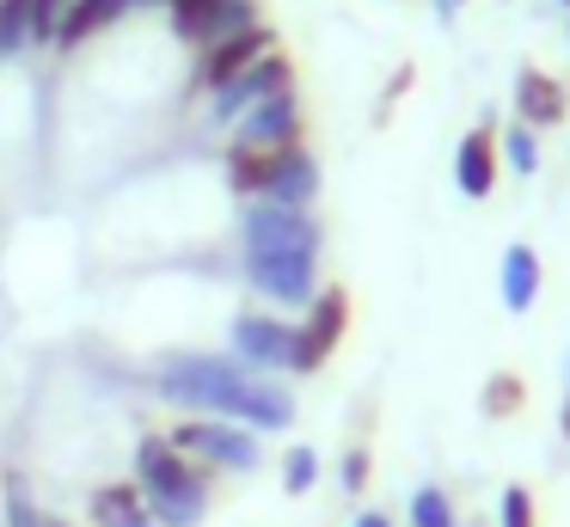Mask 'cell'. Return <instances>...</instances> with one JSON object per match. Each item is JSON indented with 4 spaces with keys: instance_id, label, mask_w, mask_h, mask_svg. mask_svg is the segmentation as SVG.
Returning a JSON list of instances; mask_svg holds the SVG:
<instances>
[{
    "instance_id": "6da1fadb",
    "label": "cell",
    "mask_w": 570,
    "mask_h": 527,
    "mask_svg": "<svg viewBox=\"0 0 570 527\" xmlns=\"http://www.w3.org/2000/svg\"><path fill=\"white\" fill-rule=\"evenodd\" d=\"M154 392L166 404H178L185 417H227V423L271 436V429L295 423V392L283 380H264L252 368H239L234 355L209 350H173L154 368Z\"/></svg>"
},
{
    "instance_id": "7a4b0ae2",
    "label": "cell",
    "mask_w": 570,
    "mask_h": 527,
    "mask_svg": "<svg viewBox=\"0 0 570 527\" xmlns=\"http://www.w3.org/2000/svg\"><path fill=\"white\" fill-rule=\"evenodd\" d=\"M239 252H246V282L271 306H307L320 294V252L325 233L313 208H276L246 203L239 215Z\"/></svg>"
},
{
    "instance_id": "3957f363",
    "label": "cell",
    "mask_w": 570,
    "mask_h": 527,
    "mask_svg": "<svg viewBox=\"0 0 570 527\" xmlns=\"http://www.w3.org/2000/svg\"><path fill=\"white\" fill-rule=\"evenodd\" d=\"M136 490H141V502H148V515L160 527H203V515H209V502H215L209 466L178 453L173 441H166V429L136 441Z\"/></svg>"
},
{
    "instance_id": "277c9868",
    "label": "cell",
    "mask_w": 570,
    "mask_h": 527,
    "mask_svg": "<svg viewBox=\"0 0 570 527\" xmlns=\"http://www.w3.org/2000/svg\"><path fill=\"white\" fill-rule=\"evenodd\" d=\"M166 441L178 453H190L197 466H209V472H258L264 466V436L227 423V417H178L166 429Z\"/></svg>"
},
{
    "instance_id": "5b68a950",
    "label": "cell",
    "mask_w": 570,
    "mask_h": 527,
    "mask_svg": "<svg viewBox=\"0 0 570 527\" xmlns=\"http://www.w3.org/2000/svg\"><path fill=\"white\" fill-rule=\"evenodd\" d=\"M344 331H350V289L325 282V289L301 306V325L288 331V374H320L337 355Z\"/></svg>"
},
{
    "instance_id": "8992f818",
    "label": "cell",
    "mask_w": 570,
    "mask_h": 527,
    "mask_svg": "<svg viewBox=\"0 0 570 527\" xmlns=\"http://www.w3.org/2000/svg\"><path fill=\"white\" fill-rule=\"evenodd\" d=\"M301 135H307V105H301V92L288 86V92L252 105L246 117L234 123V141L227 147H246V154H283V147H301Z\"/></svg>"
},
{
    "instance_id": "52a82bcc",
    "label": "cell",
    "mask_w": 570,
    "mask_h": 527,
    "mask_svg": "<svg viewBox=\"0 0 570 527\" xmlns=\"http://www.w3.org/2000/svg\"><path fill=\"white\" fill-rule=\"evenodd\" d=\"M271 49H276L271 25H252V31H239V37H222V43L197 49V68H190V80H185V98L222 92L227 80H239V74H246L258 56H271Z\"/></svg>"
},
{
    "instance_id": "ba28073f",
    "label": "cell",
    "mask_w": 570,
    "mask_h": 527,
    "mask_svg": "<svg viewBox=\"0 0 570 527\" xmlns=\"http://www.w3.org/2000/svg\"><path fill=\"white\" fill-rule=\"evenodd\" d=\"M295 86V61L283 56V49H271V56H258L239 80H227L222 92H209V123H222V129H234L239 117H246L252 105H264V98L288 92Z\"/></svg>"
},
{
    "instance_id": "9c48e42d",
    "label": "cell",
    "mask_w": 570,
    "mask_h": 527,
    "mask_svg": "<svg viewBox=\"0 0 570 527\" xmlns=\"http://www.w3.org/2000/svg\"><path fill=\"white\" fill-rule=\"evenodd\" d=\"M288 319L264 313V306H246V313H234V362L252 368V374H276V368H288Z\"/></svg>"
},
{
    "instance_id": "30bf717a",
    "label": "cell",
    "mask_w": 570,
    "mask_h": 527,
    "mask_svg": "<svg viewBox=\"0 0 570 527\" xmlns=\"http://www.w3.org/2000/svg\"><path fill=\"white\" fill-rule=\"evenodd\" d=\"M564 117H570V92H564V80L528 61V68L515 74V123H528L533 135H546V129H558Z\"/></svg>"
},
{
    "instance_id": "8fae6325",
    "label": "cell",
    "mask_w": 570,
    "mask_h": 527,
    "mask_svg": "<svg viewBox=\"0 0 570 527\" xmlns=\"http://www.w3.org/2000/svg\"><path fill=\"white\" fill-rule=\"evenodd\" d=\"M313 196H320V159L307 154V141H301V147H283V154H271V184H264L258 203L313 208Z\"/></svg>"
},
{
    "instance_id": "7c38bea8",
    "label": "cell",
    "mask_w": 570,
    "mask_h": 527,
    "mask_svg": "<svg viewBox=\"0 0 570 527\" xmlns=\"http://www.w3.org/2000/svg\"><path fill=\"white\" fill-rule=\"evenodd\" d=\"M454 184L472 203H484V196L497 191V110H484L479 129H466V141H460V154H454Z\"/></svg>"
},
{
    "instance_id": "4fadbf2b",
    "label": "cell",
    "mask_w": 570,
    "mask_h": 527,
    "mask_svg": "<svg viewBox=\"0 0 570 527\" xmlns=\"http://www.w3.org/2000/svg\"><path fill=\"white\" fill-rule=\"evenodd\" d=\"M546 289V264L533 245H509L503 264H497V294H503L509 313H533V301H540Z\"/></svg>"
},
{
    "instance_id": "5bb4252c",
    "label": "cell",
    "mask_w": 570,
    "mask_h": 527,
    "mask_svg": "<svg viewBox=\"0 0 570 527\" xmlns=\"http://www.w3.org/2000/svg\"><path fill=\"white\" fill-rule=\"evenodd\" d=\"M87 527H160L141 502L136 478H117V485H99L87 497Z\"/></svg>"
},
{
    "instance_id": "9a60e30c",
    "label": "cell",
    "mask_w": 570,
    "mask_h": 527,
    "mask_svg": "<svg viewBox=\"0 0 570 527\" xmlns=\"http://www.w3.org/2000/svg\"><path fill=\"white\" fill-rule=\"evenodd\" d=\"M124 12H129V0H75V7L62 12V25H56V49L92 43V37H105Z\"/></svg>"
},
{
    "instance_id": "2e32d148",
    "label": "cell",
    "mask_w": 570,
    "mask_h": 527,
    "mask_svg": "<svg viewBox=\"0 0 570 527\" xmlns=\"http://www.w3.org/2000/svg\"><path fill=\"white\" fill-rule=\"evenodd\" d=\"M264 184H271V154H246V147H227V191L258 203Z\"/></svg>"
},
{
    "instance_id": "e0dca14e",
    "label": "cell",
    "mask_w": 570,
    "mask_h": 527,
    "mask_svg": "<svg viewBox=\"0 0 570 527\" xmlns=\"http://www.w3.org/2000/svg\"><path fill=\"white\" fill-rule=\"evenodd\" d=\"M252 25H264V7H258V0H222V7L209 12V25H203V43H197V49L222 43V37H239V31H252Z\"/></svg>"
},
{
    "instance_id": "ac0fdd59",
    "label": "cell",
    "mask_w": 570,
    "mask_h": 527,
    "mask_svg": "<svg viewBox=\"0 0 570 527\" xmlns=\"http://www.w3.org/2000/svg\"><path fill=\"white\" fill-rule=\"evenodd\" d=\"M405 527H460V509L442 485H417L411 490V509H405Z\"/></svg>"
},
{
    "instance_id": "d6986e66",
    "label": "cell",
    "mask_w": 570,
    "mask_h": 527,
    "mask_svg": "<svg viewBox=\"0 0 570 527\" xmlns=\"http://www.w3.org/2000/svg\"><path fill=\"white\" fill-rule=\"evenodd\" d=\"M0 527H43V509L31 497V485L19 472L0 478Z\"/></svg>"
},
{
    "instance_id": "ffe728a7",
    "label": "cell",
    "mask_w": 570,
    "mask_h": 527,
    "mask_svg": "<svg viewBox=\"0 0 570 527\" xmlns=\"http://www.w3.org/2000/svg\"><path fill=\"white\" fill-rule=\"evenodd\" d=\"M497 147H503V166L515 172V178H533V172H540V135H533L528 123H509V129L497 135Z\"/></svg>"
},
{
    "instance_id": "44dd1931",
    "label": "cell",
    "mask_w": 570,
    "mask_h": 527,
    "mask_svg": "<svg viewBox=\"0 0 570 527\" xmlns=\"http://www.w3.org/2000/svg\"><path fill=\"white\" fill-rule=\"evenodd\" d=\"M31 49V0H0V61Z\"/></svg>"
},
{
    "instance_id": "7402d4cb",
    "label": "cell",
    "mask_w": 570,
    "mask_h": 527,
    "mask_svg": "<svg viewBox=\"0 0 570 527\" xmlns=\"http://www.w3.org/2000/svg\"><path fill=\"white\" fill-rule=\"evenodd\" d=\"M215 7H222V0H166V25H173L178 43L197 49V43H203V25H209Z\"/></svg>"
},
{
    "instance_id": "603a6c76",
    "label": "cell",
    "mask_w": 570,
    "mask_h": 527,
    "mask_svg": "<svg viewBox=\"0 0 570 527\" xmlns=\"http://www.w3.org/2000/svg\"><path fill=\"white\" fill-rule=\"evenodd\" d=\"M521 404H528V387H521V374H491L479 392V411L484 417H515Z\"/></svg>"
},
{
    "instance_id": "cb8c5ba5",
    "label": "cell",
    "mask_w": 570,
    "mask_h": 527,
    "mask_svg": "<svg viewBox=\"0 0 570 527\" xmlns=\"http://www.w3.org/2000/svg\"><path fill=\"white\" fill-rule=\"evenodd\" d=\"M313 485H320V453L301 441V448L283 453V490H288V497H307Z\"/></svg>"
},
{
    "instance_id": "d4e9b609",
    "label": "cell",
    "mask_w": 570,
    "mask_h": 527,
    "mask_svg": "<svg viewBox=\"0 0 570 527\" xmlns=\"http://www.w3.org/2000/svg\"><path fill=\"white\" fill-rule=\"evenodd\" d=\"M75 0H31V49H56V25Z\"/></svg>"
},
{
    "instance_id": "484cf974",
    "label": "cell",
    "mask_w": 570,
    "mask_h": 527,
    "mask_svg": "<svg viewBox=\"0 0 570 527\" xmlns=\"http://www.w3.org/2000/svg\"><path fill=\"white\" fill-rule=\"evenodd\" d=\"M497 527H540V515H533V497L521 485H509L503 497H497Z\"/></svg>"
},
{
    "instance_id": "4316f807",
    "label": "cell",
    "mask_w": 570,
    "mask_h": 527,
    "mask_svg": "<svg viewBox=\"0 0 570 527\" xmlns=\"http://www.w3.org/2000/svg\"><path fill=\"white\" fill-rule=\"evenodd\" d=\"M368 472H374V453H368V441H350L344 448V466H337V485L356 497L362 485H368Z\"/></svg>"
},
{
    "instance_id": "83f0119b",
    "label": "cell",
    "mask_w": 570,
    "mask_h": 527,
    "mask_svg": "<svg viewBox=\"0 0 570 527\" xmlns=\"http://www.w3.org/2000/svg\"><path fill=\"white\" fill-rule=\"evenodd\" d=\"M411 80H417V68H411V61H399V74L386 80V92H381V110H374V117H386V110H393V98H405V92H411Z\"/></svg>"
},
{
    "instance_id": "f1b7e54d",
    "label": "cell",
    "mask_w": 570,
    "mask_h": 527,
    "mask_svg": "<svg viewBox=\"0 0 570 527\" xmlns=\"http://www.w3.org/2000/svg\"><path fill=\"white\" fill-rule=\"evenodd\" d=\"M558 429H564V441H570V362H564V404H558Z\"/></svg>"
},
{
    "instance_id": "f546056e",
    "label": "cell",
    "mask_w": 570,
    "mask_h": 527,
    "mask_svg": "<svg viewBox=\"0 0 570 527\" xmlns=\"http://www.w3.org/2000/svg\"><path fill=\"white\" fill-rule=\"evenodd\" d=\"M350 527H393V515H381V509H362Z\"/></svg>"
},
{
    "instance_id": "4dcf8cb0",
    "label": "cell",
    "mask_w": 570,
    "mask_h": 527,
    "mask_svg": "<svg viewBox=\"0 0 570 527\" xmlns=\"http://www.w3.org/2000/svg\"><path fill=\"white\" fill-rule=\"evenodd\" d=\"M460 7H466V0H435V19H454Z\"/></svg>"
},
{
    "instance_id": "1f68e13d",
    "label": "cell",
    "mask_w": 570,
    "mask_h": 527,
    "mask_svg": "<svg viewBox=\"0 0 570 527\" xmlns=\"http://www.w3.org/2000/svg\"><path fill=\"white\" fill-rule=\"evenodd\" d=\"M148 7H166V0H129V12H148Z\"/></svg>"
},
{
    "instance_id": "d6a6232c",
    "label": "cell",
    "mask_w": 570,
    "mask_h": 527,
    "mask_svg": "<svg viewBox=\"0 0 570 527\" xmlns=\"http://www.w3.org/2000/svg\"><path fill=\"white\" fill-rule=\"evenodd\" d=\"M43 527H75V521H62V515H43Z\"/></svg>"
},
{
    "instance_id": "836d02e7",
    "label": "cell",
    "mask_w": 570,
    "mask_h": 527,
    "mask_svg": "<svg viewBox=\"0 0 570 527\" xmlns=\"http://www.w3.org/2000/svg\"><path fill=\"white\" fill-rule=\"evenodd\" d=\"M558 7H570V0H558Z\"/></svg>"
}]
</instances>
